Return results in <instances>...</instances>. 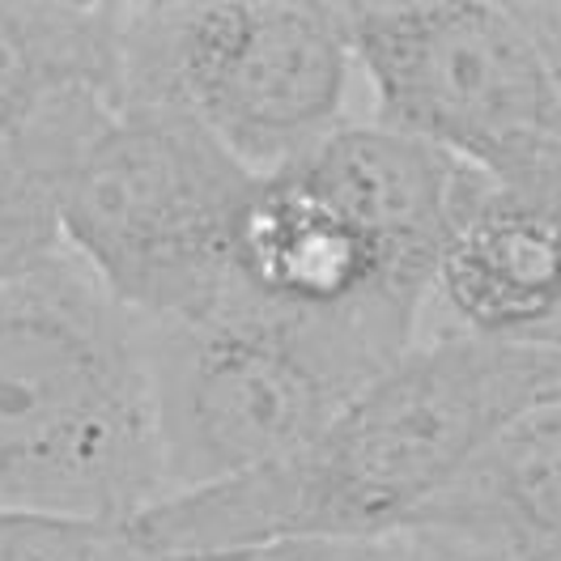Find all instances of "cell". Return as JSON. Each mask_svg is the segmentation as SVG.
<instances>
[{"label": "cell", "instance_id": "cell-16", "mask_svg": "<svg viewBox=\"0 0 561 561\" xmlns=\"http://www.w3.org/2000/svg\"><path fill=\"white\" fill-rule=\"evenodd\" d=\"M140 561H196V558H187V553H179V558H149V553H145Z\"/></svg>", "mask_w": 561, "mask_h": 561}, {"label": "cell", "instance_id": "cell-12", "mask_svg": "<svg viewBox=\"0 0 561 561\" xmlns=\"http://www.w3.org/2000/svg\"><path fill=\"white\" fill-rule=\"evenodd\" d=\"M124 527L51 519L0 506V561H140Z\"/></svg>", "mask_w": 561, "mask_h": 561}, {"label": "cell", "instance_id": "cell-8", "mask_svg": "<svg viewBox=\"0 0 561 561\" xmlns=\"http://www.w3.org/2000/svg\"><path fill=\"white\" fill-rule=\"evenodd\" d=\"M434 298L463 336L527 345L561 302V221L477 175L447 230Z\"/></svg>", "mask_w": 561, "mask_h": 561}, {"label": "cell", "instance_id": "cell-2", "mask_svg": "<svg viewBox=\"0 0 561 561\" xmlns=\"http://www.w3.org/2000/svg\"><path fill=\"white\" fill-rule=\"evenodd\" d=\"M162 497L145 323L65 247L0 280V506L128 531Z\"/></svg>", "mask_w": 561, "mask_h": 561}, {"label": "cell", "instance_id": "cell-11", "mask_svg": "<svg viewBox=\"0 0 561 561\" xmlns=\"http://www.w3.org/2000/svg\"><path fill=\"white\" fill-rule=\"evenodd\" d=\"M106 111L115 106H85V111L43 124L26 137L0 140V280L60 251V221H56L60 167L72 145Z\"/></svg>", "mask_w": 561, "mask_h": 561}, {"label": "cell", "instance_id": "cell-10", "mask_svg": "<svg viewBox=\"0 0 561 561\" xmlns=\"http://www.w3.org/2000/svg\"><path fill=\"white\" fill-rule=\"evenodd\" d=\"M124 9L111 0H0V140L85 106H119Z\"/></svg>", "mask_w": 561, "mask_h": 561}, {"label": "cell", "instance_id": "cell-4", "mask_svg": "<svg viewBox=\"0 0 561 561\" xmlns=\"http://www.w3.org/2000/svg\"><path fill=\"white\" fill-rule=\"evenodd\" d=\"M251 179L196 124L115 106L60 167V247L140 323L196 319L234 285V221Z\"/></svg>", "mask_w": 561, "mask_h": 561}, {"label": "cell", "instance_id": "cell-3", "mask_svg": "<svg viewBox=\"0 0 561 561\" xmlns=\"http://www.w3.org/2000/svg\"><path fill=\"white\" fill-rule=\"evenodd\" d=\"M167 497L294 456L417 345L375 316H294L230 294L196 319L145 323Z\"/></svg>", "mask_w": 561, "mask_h": 561}, {"label": "cell", "instance_id": "cell-5", "mask_svg": "<svg viewBox=\"0 0 561 561\" xmlns=\"http://www.w3.org/2000/svg\"><path fill=\"white\" fill-rule=\"evenodd\" d=\"M379 124L561 221V81L511 4H341Z\"/></svg>", "mask_w": 561, "mask_h": 561}, {"label": "cell", "instance_id": "cell-7", "mask_svg": "<svg viewBox=\"0 0 561 561\" xmlns=\"http://www.w3.org/2000/svg\"><path fill=\"white\" fill-rule=\"evenodd\" d=\"M234 289L294 316H375L413 332L434 298L302 162L251 179L234 221Z\"/></svg>", "mask_w": 561, "mask_h": 561}, {"label": "cell", "instance_id": "cell-13", "mask_svg": "<svg viewBox=\"0 0 561 561\" xmlns=\"http://www.w3.org/2000/svg\"><path fill=\"white\" fill-rule=\"evenodd\" d=\"M511 9L527 26V35L536 38V47L545 51L549 69L558 72L561 81V0H515Z\"/></svg>", "mask_w": 561, "mask_h": 561}, {"label": "cell", "instance_id": "cell-9", "mask_svg": "<svg viewBox=\"0 0 561 561\" xmlns=\"http://www.w3.org/2000/svg\"><path fill=\"white\" fill-rule=\"evenodd\" d=\"M409 536L468 561H561V400L506 421Z\"/></svg>", "mask_w": 561, "mask_h": 561}, {"label": "cell", "instance_id": "cell-14", "mask_svg": "<svg viewBox=\"0 0 561 561\" xmlns=\"http://www.w3.org/2000/svg\"><path fill=\"white\" fill-rule=\"evenodd\" d=\"M527 345H540V350H558L561 353V302H558V311L545 319V328L527 341Z\"/></svg>", "mask_w": 561, "mask_h": 561}, {"label": "cell", "instance_id": "cell-6", "mask_svg": "<svg viewBox=\"0 0 561 561\" xmlns=\"http://www.w3.org/2000/svg\"><path fill=\"white\" fill-rule=\"evenodd\" d=\"M353 47L323 0H145L124 9L119 106L196 124L251 175L341 128Z\"/></svg>", "mask_w": 561, "mask_h": 561}, {"label": "cell", "instance_id": "cell-1", "mask_svg": "<svg viewBox=\"0 0 561 561\" xmlns=\"http://www.w3.org/2000/svg\"><path fill=\"white\" fill-rule=\"evenodd\" d=\"M540 400H561L558 350L443 332L362 387L294 456L230 485L162 497L128 540L149 558H175L409 536L493 434Z\"/></svg>", "mask_w": 561, "mask_h": 561}, {"label": "cell", "instance_id": "cell-15", "mask_svg": "<svg viewBox=\"0 0 561 561\" xmlns=\"http://www.w3.org/2000/svg\"><path fill=\"white\" fill-rule=\"evenodd\" d=\"M425 561H468V558H459V553H451V549H443V545H430V540H425Z\"/></svg>", "mask_w": 561, "mask_h": 561}]
</instances>
